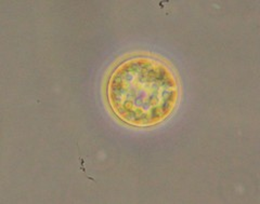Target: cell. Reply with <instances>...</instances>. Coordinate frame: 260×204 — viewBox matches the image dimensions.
<instances>
[{
    "instance_id": "6da1fadb",
    "label": "cell",
    "mask_w": 260,
    "mask_h": 204,
    "mask_svg": "<svg viewBox=\"0 0 260 204\" xmlns=\"http://www.w3.org/2000/svg\"><path fill=\"white\" fill-rule=\"evenodd\" d=\"M79 161H80V164H81L80 171L82 172V173H84L85 176H86V177L88 178L89 181H96V179H93L92 177H90V176H88V174H87V171H86V169H85V160H84V158L81 157V156H79Z\"/></svg>"
}]
</instances>
